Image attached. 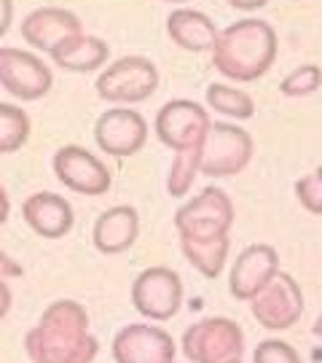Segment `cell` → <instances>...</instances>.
<instances>
[{
	"label": "cell",
	"instance_id": "obj_1",
	"mask_svg": "<svg viewBox=\"0 0 322 363\" xmlns=\"http://www.w3.org/2000/svg\"><path fill=\"white\" fill-rule=\"evenodd\" d=\"M209 54L212 65L226 78L250 84L266 76L277 62V33L269 22L245 16L220 30Z\"/></svg>",
	"mask_w": 322,
	"mask_h": 363
},
{
	"label": "cell",
	"instance_id": "obj_2",
	"mask_svg": "<svg viewBox=\"0 0 322 363\" xmlns=\"http://www.w3.org/2000/svg\"><path fill=\"white\" fill-rule=\"evenodd\" d=\"M94 89L100 100L113 105L145 103L159 89V67L142 54H129L103 67Z\"/></svg>",
	"mask_w": 322,
	"mask_h": 363
},
{
	"label": "cell",
	"instance_id": "obj_3",
	"mask_svg": "<svg viewBox=\"0 0 322 363\" xmlns=\"http://www.w3.org/2000/svg\"><path fill=\"white\" fill-rule=\"evenodd\" d=\"M253 159V138L250 132L229 124L209 121L207 135L199 145V172L207 178H231L239 175Z\"/></svg>",
	"mask_w": 322,
	"mask_h": 363
},
{
	"label": "cell",
	"instance_id": "obj_4",
	"mask_svg": "<svg viewBox=\"0 0 322 363\" xmlns=\"http://www.w3.org/2000/svg\"><path fill=\"white\" fill-rule=\"evenodd\" d=\"M183 352L191 363H236L245 355V334L229 318H205L185 328Z\"/></svg>",
	"mask_w": 322,
	"mask_h": 363
},
{
	"label": "cell",
	"instance_id": "obj_5",
	"mask_svg": "<svg viewBox=\"0 0 322 363\" xmlns=\"http://www.w3.org/2000/svg\"><path fill=\"white\" fill-rule=\"evenodd\" d=\"M234 226V202L223 189L207 186L199 196L188 199L175 213V229L185 240L226 237Z\"/></svg>",
	"mask_w": 322,
	"mask_h": 363
},
{
	"label": "cell",
	"instance_id": "obj_6",
	"mask_svg": "<svg viewBox=\"0 0 322 363\" xmlns=\"http://www.w3.org/2000/svg\"><path fill=\"white\" fill-rule=\"evenodd\" d=\"M0 86L22 103H35L52 91L54 73L38 54L0 46Z\"/></svg>",
	"mask_w": 322,
	"mask_h": 363
},
{
	"label": "cell",
	"instance_id": "obj_7",
	"mask_svg": "<svg viewBox=\"0 0 322 363\" xmlns=\"http://www.w3.org/2000/svg\"><path fill=\"white\" fill-rule=\"evenodd\" d=\"M253 318L269 331L293 328L304 315L301 286L287 272H277L266 286L250 298Z\"/></svg>",
	"mask_w": 322,
	"mask_h": 363
},
{
	"label": "cell",
	"instance_id": "obj_8",
	"mask_svg": "<svg viewBox=\"0 0 322 363\" xmlns=\"http://www.w3.org/2000/svg\"><path fill=\"white\" fill-rule=\"evenodd\" d=\"M57 181L64 189L84 196H103L110 191L113 178L110 169L97 154L86 151L84 145H62L52 159Z\"/></svg>",
	"mask_w": 322,
	"mask_h": 363
},
{
	"label": "cell",
	"instance_id": "obj_9",
	"mask_svg": "<svg viewBox=\"0 0 322 363\" xmlns=\"http://www.w3.org/2000/svg\"><path fill=\"white\" fill-rule=\"evenodd\" d=\"M132 304L142 318L169 320L183 304L180 274L169 267H148L132 283Z\"/></svg>",
	"mask_w": 322,
	"mask_h": 363
},
{
	"label": "cell",
	"instance_id": "obj_10",
	"mask_svg": "<svg viewBox=\"0 0 322 363\" xmlns=\"http://www.w3.org/2000/svg\"><path fill=\"white\" fill-rule=\"evenodd\" d=\"M25 350L33 363H91L100 352V342L89 331H54L35 325L25 337Z\"/></svg>",
	"mask_w": 322,
	"mask_h": 363
},
{
	"label": "cell",
	"instance_id": "obj_11",
	"mask_svg": "<svg viewBox=\"0 0 322 363\" xmlns=\"http://www.w3.org/2000/svg\"><path fill=\"white\" fill-rule=\"evenodd\" d=\"M156 138L172 151L199 148L209 127V113L193 100H169L156 113Z\"/></svg>",
	"mask_w": 322,
	"mask_h": 363
},
{
	"label": "cell",
	"instance_id": "obj_12",
	"mask_svg": "<svg viewBox=\"0 0 322 363\" xmlns=\"http://www.w3.org/2000/svg\"><path fill=\"white\" fill-rule=\"evenodd\" d=\"M94 140L108 156L127 159L142 151L148 140V121L134 108H108L94 124Z\"/></svg>",
	"mask_w": 322,
	"mask_h": 363
},
{
	"label": "cell",
	"instance_id": "obj_13",
	"mask_svg": "<svg viewBox=\"0 0 322 363\" xmlns=\"http://www.w3.org/2000/svg\"><path fill=\"white\" fill-rule=\"evenodd\" d=\"M175 342L164 328L148 323L124 325L113 339V361L116 363H172Z\"/></svg>",
	"mask_w": 322,
	"mask_h": 363
},
{
	"label": "cell",
	"instance_id": "obj_14",
	"mask_svg": "<svg viewBox=\"0 0 322 363\" xmlns=\"http://www.w3.org/2000/svg\"><path fill=\"white\" fill-rule=\"evenodd\" d=\"M277 272H280V256L274 247L266 242L247 245L234 261L231 274H229V291L234 298L250 301Z\"/></svg>",
	"mask_w": 322,
	"mask_h": 363
},
{
	"label": "cell",
	"instance_id": "obj_15",
	"mask_svg": "<svg viewBox=\"0 0 322 363\" xmlns=\"http://www.w3.org/2000/svg\"><path fill=\"white\" fill-rule=\"evenodd\" d=\"M84 33V25L78 19V13L59 6H43L30 11L22 19V40L30 43L35 52H52L54 46H59L64 38Z\"/></svg>",
	"mask_w": 322,
	"mask_h": 363
},
{
	"label": "cell",
	"instance_id": "obj_16",
	"mask_svg": "<svg viewBox=\"0 0 322 363\" xmlns=\"http://www.w3.org/2000/svg\"><path fill=\"white\" fill-rule=\"evenodd\" d=\"M22 218L43 240H59L76 223L70 202L52 191H38V194L27 196L22 202Z\"/></svg>",
	"mask_w": 322,
	"mask_h": 363
},
{
	"label": "cell",
	"instance_id": "obj_17",
	"mask_svg": "<svg viewBox=\"0 0 322 363\" xmlns=\"http://www.w3.org/2000/svg\"><path fill=\"white\" fill-rule=\"evenodd\" d=\"M140 234V216L132 205H116L97 216L91 240L94 247L105 256H118L137 242Z\"/></svg>",
	"mask_w": 322,
	"mask_h": 363
},
{
	"label": "cell",
	"instance_id": "obj_18",
	"mask_svg": "<svg viewBox=\"0 0 322 363\" xmlns=\"http://www.w3.org/2000/svg\"><path fill=\"white\" fill-rule=\"evenodd\" d=\"M218 25L207 16L205 11H196L188 6H180L167 16V35L169 40L191 54L212 52L215 40H218Z\"/></svg>",
	"mask_w": 322,
	"mask_h": 363
},
{
	"label": "cell",
	"instance_id": "obj_19",
	"mask_svg": "<svg viewBox=\"0 0 322 363\" xmlns=\"http://www.w3.org/2000/svg\"><path fill=\"white\" fill-rule=\"evenodd\" d=\"M54 65H59L62 70L70 73H91L108 65L110 60V46L97 35L89 33H76L70 38H64L59 46H54L49 52Z\"/></svg>",
	"mask_w": 322,
	"mask_h": 363
},
{
	"label": "cell",
	"instance_id": "obj_20",
	"mask_svg": "<svg viewBox=\"0 0 322 363\" xmlns=\"http://www.w3.org/2000/svg\"><path fill=\"white\" fill-rule=\"evenodd\" d=\"M229 247H231L229 234L226 237H212V240H185V237H180L183 256L188 259V264L196 272L205 274L207 280H215L223 272L226 259H229Z\"/></svg>",
	"mask_w": 322,
	"mask_h": 363
},
{
	"label": "cell",
	"instance_id": "obj_21",
	"mask_svg": "<svg viewBox=\"0 0 322 363\" xmlns=\"http://www.w3.org/2000/svg\"><path fill=\"white\" fill-rule=\"evenodd\" d=\"M207 108H212L215 113H223L236 121H247L255 116V100L239 86L229 84H209L207 86Z\"/></svg>",
	"mask_w": 322,
	"mask_h": 363
},
{
	"label": "cell",
	"instance_id": "obj_22",
	"mask_svg": "<svg viewBox=\"0 0 322 363\" xmlns=\"http://www.w3.org/2000/svg\"><path fill=\"white\" fill-rule=\"evenodd\" d=\"M30 116L25 108L0 103V154H16L30 140Z\"/></svg>",
	"mask_w": 322,
	"mask_h": 363
},
{
	"label": "cell",
	"instance_id": "obj_23",
	"mask_svg": "<svg viewBox=\"0 0 322 363\" xmlns=\"http://www.w3.org/2000/svg\"><path fill=\"white\" fill-rule=\"evenodd\" d=\"M38 325L43 328H54V331H73V334H81V331H89V315L86 310L73 301V298H59L49 304L43 315H40Z\"/></svg>",
	"mask_w": 322,
	"mask_h": 363
},
{
	"label": "cell",
	"instance_id": "obj_24",
	"mask_svg": "<svg viewBox=\"0 0 322 363\" xmlns=\"http://www.w3.org/2000/svg\"><path fill=\"white\" fill-rule=\"evenodd\" d=\"M196 175H199V148L175 151L172 167H169V172H167V194L185 196L191 191Z\"/></svg>",
	"mask_w": 322,
	"mask_h": 363
},
{
	"label": "cell",
	"instance_id": "obj_25",
	"mask_svg": "<svg viewBox=\"0 0 322 363\" xmlns=\"http://www.w3.org/2000/svg\"><path fill=\"white\" fill-rule=\"evenodd\" d=\"M322 86V67L314 65V62H306V65L293 67L287 76L280 81V94L284 97H309Z\"/></svg>",
	"mask_w": 322,
	"mask_h": 363
},
{
	"label": "cell",
	"instance_id": "obj_26",
	"mask_svg": "<svg viewBox=\"0 0 322 363\" xmlns=\"http://www.w3.org/2000/svg\"><path fill=\"white\" fill-rule=\"evenodd\" d=\"M293 189H296V199L301 202V208L309 210L311 216H322V167L298 178Z\"/></svg>",
	"mask_w": 322,
	"mask_h": 363
},
{
	"label": "cell",
	"instance_id": "obj_27",
	"mask_svg": "<svg viewBox=\"0 0 322 363\" xmlns=\"http://www.w3.org/2000/svg\"><path fill=\"white\" fill-rule=\"evenodd\" d=\"M253 363H301V355L282 339H266L253 352Z\"/></svg>",
	"mask_w": 322,
	"mask_h": 363
},
{
	"label": "cell",
	"instance_id": "obj_28",
	"mask_svg": "<svg viewBox=\"0 0 322 363\" xmlns=\"http://www.w3.org/2000/svg\"><path fill=\"white\" fill-rule=\"evenodd\" d=\"M22 264H16V261L6 253V250H0V280H11V277H22Z\"/></svg>",
	"mask_w": 322,
	"mask_h": 363
},
{
	"label": "cell",
	"instance_id": "obj_29",
	"mask_svg": "<svg viewBox=\"0 0 322 363\" xmlns=\"http://www.w3.org/2000/svg\"><path fill=\"white\" fill-rule=\"evenodd\" d=\"M13 22V0H0V38L11 30Z\"/></svg>",
	"mask_w": 322,
	"mask_h": 363
},
{
	"label": "cell",
	"instance_id": "obj_30",
	"mask_svg": "<svg viewBox=\"0 0 322 363\" xmlns=\"http://www.w3.org/2000/svg\"><path fill=\"white\" fill-rule=\"evenodd\" d=\"M231 9H236V11H258V9H263L269 0H226Z\"/></svg>",
	"mask_w": 322,
	"mask_h": 363
},
{
	"label": "cell",
	"instance_id": "obj_31",
	"mask_svg": "<svg viewBox=\"0 0 322 363\" xmlns=\"http://www.w3.org/2000/svg\"><path fill=\"white\" fill-rule=\"evenodd\" d=\"M11 288H8V283L6 280H0V320L8 315V310H11Z\"/></svg>",
	"mask_w": 322,
	"mask_h": 363
},
{
	"label": "cell",
	"instance_id": "obj_32",
	"mask_svg": "<svg viewBox=\"0 0 322 363\" xmlns=\"http://www.w3.org/2000/svg\"><path fill=\"white\" fill-rule=\"evenodd\" d=\"M8 216H11V202H8V194H6V189L0 186V226L8 220Z\"/></svg>",
	"mask_w": 322,
	"mask_h": 363
},
{
	"label": "cell",
	"instance_id": "obj_33",
	"mask_svg": "<svg viewBox=\"0 0 322 363\" xmlns=\"http://www.w3.org/2000/svg\"><path fill=\"white\" fill-rule=\"evenodd\" d=\"M314 334L322 339V312L317 315V320H314Z\"/></svg>",
	"mask_w": 322,
	"mask_h": 363
},
{
	"label": "cell",
	"instance_id": "obj_34",
	"mask_svg": "<svg viewBox=\"0 0 322 363\" xmlns=\"http://www.w3.org/2000/svg\"><path fill=\"white\" fill-rule=\"evenodd\" d=\"M167 3H188V0H167Z\"/></svg>",
	"mask_w": 322,
	"mask_h": 363
},
{
	"label": "cell",
	"instance_id": "obj_35",
	"mask_svg": "<svg viewBox=\"0 0 322 363\" xmlns=\"http://www.w3.org/2000/svg\"><path fill=\"white\" fill-rule=\"evenodd\" d=\"M236 363H242V361H236Z\"/></svg>",
	"mask_w": 322,
	"mask_h": 363
},
{
	"label": "cell",
	"instance_id": "obj_36",
	"mask_svg": "<svg viewBox=\"0 0 322 363\" xmlns=\"http://www.w3.org/2000/svg\"><path fill=\"white\" fill-rule=\"evenodd\" d=\"M172 363H175V361H172Z\"/></svg>",
	"mask_w": 322,
	"mask_h": 363
}]
</instances>
